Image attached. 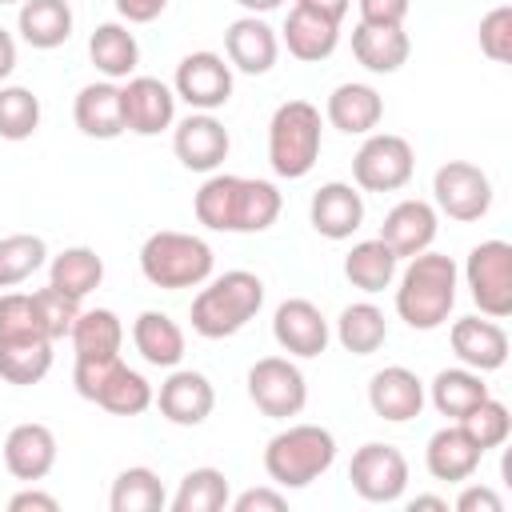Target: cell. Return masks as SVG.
Instances as JSON below:
<instances>
[{"mask_svg":"<svg viewBox=\"0 0 512 512\" xmlns=\"http://www.w3.org/2000/svg\"><path fill=\"white\" fill-rule=\"evenodd\" d=\"M228 500H232L228 476L220 468L204 464V468H192L180 476V488L168 500V508L172 512H220V508H228Z\"/></svg>","mask_w":512,"mask_h":512,"instance_id":"obj_39","label":"cell"},{"mask_svg":"<svg viewBox=\"0 0 512 512\" xmlns=\"http://www.w3.org/2000/svg\"><path fill=\"white\" fill-rule=\"evenodd\" d=\"M336 464V436L320 424H288L264 444V472L276 488H308Z\"/></svg>","mask_w":512,"mask_h":512,"instance_id":"obj_5","label":"cell"},{"mask_svg":"<svg viewBox=\"0 0 512 512\" xmlns=\"http://www.w3.org/2000/svg\"><path fill=\"white\" fill-rule=\"evenodd\" d=\"M464 284L480 316H492V320L512 316V244L480 240L464 260Z\"/></svg>","mask_w":512,"mask_h":512,"instance_id":"obj_7","label":"cell"},{"mask_svg":"<svg viewBox=\"0 0 512 512\" xmlns=\"http://www.w3.org/2000/svg\"><path fill=\"white\" fill-rule=\"evenodd\" d=\"M396 272H400V256H396L380 236L352 244V252L344 256V276H348V284L360 288V292H368V296L392 288Z\"/></svg>","mask_w":512,"mask_h":512,"instance_id":"obj_32","label":"cell"},{"mask_svg":"<svg viewBox=\"0 0 512 512\" xmlns=\"http://www.w3.org/2000/svg\"><path fill=\"white\" fill-rule=\"evenodd\" d=\"M348 480L368 504H396L408 492V460L396 444L368 440L348 460Z\"/></svg>","mask_w":512,"mask_h":512,"instance_id":"obj_11","label":"cell"},{"mask_svg":"<svg viewBox=\"0 0 512 512\" xmlns=\"http://www.w3.org/2000/svg\"><path fill=\"white\" fill-rule=\"evenodd\" d=\"M8 512H60V500L52 492H40L36 484H28L24 492H16L8 500Z\"/></svg>","mask_w":512,"mask_h":512,"instance_id":"obj_50","label":"cell"},{"mask_svg":"<svg viewBox=\"0 0 512 512\" xmlns=\"http://www.w3.org/2000/svg\"><path fill=\"white\" fill-rule=\"evenodd\" d=\"M236 172H208V180L196 188L192 212L204 228L212 232H232V216H236Z\"/></svg>","mask_w":512,"mask_h":512,"instance_id":"obj_41","label":"cell"},{"mask_svg":"<svg viewBox=\"0 0 512 512\" xmlns=\"http://www.w3.org/2000/svg\"><path fill=\"white\" fill-rule=\"evenodd\" d=\"M284 208V196L272 180H260V176H240L236 184V216H232V232L240 236H252V232H264L276 224Z\"/></svg>","mask_w":512,"mask_h":512,"instance_id":"obj_34","label":"cell"},{"mask_svg":"<svg viewBox=\"0 0 512 512\" xmlns=\"http://www.w3.org/2000/svg\"><path fill=\"white\" fill-rule=\"evenodd\" d=\"M228 508H232V512H284L288 500H284V492L272 484V488H248V492L232 496Z\"/></svg>","mask_w":512,"mask_h":512,"instance_id":"obj_47","label":"cell"},{"mask_svg":"<svg viewBox=\"0 0 512 512\" xmlns=\"http://www.w3.org/2000/svg\"><path fill=\"white\" fill-rule=\"evenodd\" d=\"M456 424H464V432L488 452V448H500L508 436H512V412H508V404L504 400H496L492 392L464 416V420H456Z\"/></svg>","mask_w":512,"mask_h":512,"instance_id":"obj_43","label":"cell"},{"mask_svg":"<svg viewBox=\"0 0 512 512\" xmlns=\"http://www.w3.org/2000/svg\"><path fill=\"white\" fill-rule=\"evenodd\" d=\"M432 208L456 224H472L492 208V180L472 160H448L432 176Z\"/></svg>","mask_w":512,"mask_h":512,"instance_id":"obj_10","label":"cell"},{"mask_svg":"<svg viewBox=\"0 0 512 512\" xmlns=\"http://www.w3.org/2000/svg\"><path fill=\"white\" fill-rule=\"evenodd\" d=\"M296 8H304V12H316V16L332 20V24H344V16H348L352 0H296Z\"/></svg>","mask_w":512,"mask_h":512,"instance_id":"obj_52","label":"cell"},{"mask_svg":"<svg viewBox=\"0 0 512 512\" xmlns=\"http://www.w3.org/2000/svg\"><path fill=\"white\" fill-rule=\"evenodd\" d=\"M480 456L484 448L464 432V424H444L428 436V448H424V468L432 480H444V484H464L472 480V472L480 468Z\"/></svg>","mask_w":512,"mask_h":512,"instance_id":"obj_23","label":"cell"},{"mask_svg":"<svg viewBox=\"0 0 512 512\" xmlns=\"http://www.w3.org/2000/svg\"><path fill=\"white\" fill-rule=\"evenodd\" d=\"M4 468L24 480L36 484L56 468V432L40 420H24L4 436Z\"/></svg>","mask_w":512,"mask_h":512,"instance_id":"obj_22","label":"cell"},{"mask_svg":"<svg viewBox=\"0 0 512 512\" xmlns=\"http://www.w3.org/2000/svg\"><path fill=\"white\" fill-rule=\"evenodd\" d=\"M68 340H72L76 356H120L124 324H120V316L112 308H80Z\"/></svg>","mask_w":512,"mask_h":512,"instance_id":"obj_37","label":"cell"},{"mask_svg":"<svg viewBox=\"0 0 512 512\" xmlns=\"http://www.w3.org/2000/svg\"><path fill=\"white\" fill-rule=\"evenodd\" d=\"M72 384L88 404L112 416H140L152 408V396H156L152 384L136 368H128L120 356H76Z\"/></svg>","mask_w":512,"mask_h":512,"instance_id":"obj_6","label":"cell"},{"mask_svg":"<svg viewBox=\"0 0 512 512\" xmlns=\"http://www.w3.org/2000/svg\"><path fill=\"white\" fill-rule=\"evenodd\" d=\"M324 120H328L336 132H344V136H368V132H376V124L384 120V96H380L372 84H360V80L336 84V88L328 92Z\"/></svg>","mask_w":512,"mask_h":512,"instance_id":"obj_24","label":"cell"},{"mask_svg":"<svg viewBox=\"0 0 512 512\" xmlns=\"http://www.w3.org/2000/svg\"><path fill=\"white\" fill-rule=\"evenodd\" d=\"M272 336H276V344H280L288 356L312 360V356H320V352L328 348L332 328H328L324 312H320L312 300L288 296V300H280L276 312H272Z\"/></svg>","mask_w":512,"mask_h":512,"instance_id":"obj_16","label":"cell"},{"mask_svg":"<svg viewBox=\"0 0 512 512\" xmlns=\"http://www.w3.org/2000/svg\"><path fill=\"white\" fill-rule=\"evenodd\" d=\"M424 400H428L424 396V380L404 364H388V368L372 372V380H368V408L388 424L416 420Z\"/></svg>","mask_w":512,"mask_h":512,"instance_id":"obj_20","label":"cell"},{"mask_svg":"<svg viewBox=\"0 0 512 512\" xmlns=\"http://www.w3.org/2000/svg\"><path fill=\"white\" fill-rule=\"evenodd\" d=\"M416 172V152L396 132H368L352 156V180L360 192H400Z\"/></svg>","mask_w":512,"mask_h":512,"instance_id":"obj_8","label":"cell"},{"mask_svg":"<svg viewBox=\"0 0 512 512\" xmlns=\"http://www.w3.org/2000/svg\"><path fill=\"white\" fill-rule=\"evenodd\" d=\"M164 504H168V492L160 484V472H152L148 464H132L116 472L112 492H108L112 512H160Z\"/></svg>","mask_w":512,"mask_h":512,"instance_id":"obj_38","label":"cell"},{"mask_svg":"<svg viewBox=\"0 0 512 512\" xmlns=\"http://www.w3.org/2000/svg\"><path fill=\"white\" fill-rule=\"evenodd\" d=\"M280 40H284L288 56H296V60H304V64H320V60H328V56L336 52V44H340V24H332V20H324V16L304 12V8L292 4L288 20H284V28H280Z\"/></svg>","mask_w":512,"mask_h":512,"instance_id":"obj_29","label":"cell"},{"mask_svg":"<svg viewBox=\"0 0 512 512\" xmlns=\"http://www.w3.org/2000/svg\"><path fill=\"white\" fill-rule=\"evenodd\" d=\"M12 72H16V36L0 24V84H4Z\"/></svg>","mask_w":512,"mask_h":512,"instance_id":"obj_53","label":"cell"},{"mask_svg":"<svg viewBox=\"0 0 512 512\" xmlns=\"http://www.w3.org/2000/svg\"><path fill=\"white\" fill-rule=\"evenodd\" d=\"M476 40L492 64H508L512 60V4H496L492 12H484Z\"/></svg>","mask_w":512,"mask_h":512,"instance_id":"obj_46","label":"cell"},{"mask_svg":"<svg viewBox=\"0 0 512 512\" xmlns=\"http://www.w3.org/2000/svg\"><path fill=\"white\" fill-rule=\"evenodd\" d=\"M336 340H340V348L352 352V356H372V352H380L384 340H388V320H384V312H380L372 300H356V304H348V308L340 312V320H336Z\"/></svg>","mask_w":512,"mask_h":512,"instance_id":"obj_36","label":"cell"},{"mask_svg":"<svg viewBox=\"0 0 512 512\" xmlns=\"http://www.w3.org/2000/svg\"><path fill=\"white\" fill-rule=\"evenodd\" d=\"M396 316L412 332H432L440 328L452 308H456V288H460V268L444 252H416L408 256L404 272H396Z\"/></svg>","mask_w":512,"mask_h":512,"instance_id":"obj_1","label":"cell"},{"mask_svg":"<svg viewBox=\"0 0 512 512\" xmlns=\"http://www.w3.org/2000/svg\"><path fill=\"white\" fill-rule=\"evenodd\" d=\"M48 372H52V340L48 336L0 340V380L28 388V384H40Z\"/></svg>","mask_w":512,"mask_h":512,"instance_id":"obj_35","label":"cell"},{"mask_svg":"<svg viewBox=\"0 0 512 512\" xmlns=\"http://www.w3.org/2000/svg\"><path fill=\"white\" fill-rule=\"evenodd\" d=\"M276 56H280V36L264 16H248L244 12L240 20H232L224 28V60L236 72L264 76V72H272Z\"/></svg>","mask_w":512,"mask_h":512,"instance_id":"obj_17","label":"cell"},{"mask_svg":"<svg viewBox=\"0 0 512 512\" xmlns=\"http://www.w3.org/2000/svg\"><path fill=\"white\" fill-rule=\"evenodd\" d=\"M352 56L360 68L388 76L400 72L412 56V40L404 32V24H356L352 28Z\"/></svg>","mask_w":512,"mask_h":512,"instance_id":"obj_26","label":"cell"},{"mask_svg":"<svg viewBox=\"0 0 512 512\" xmlns=\"http://www.w3.org/2000/svg\"><path fill=\"white\" fill-rule=\"evenodd\" d=\"M248 400L268 420H292L308 404V380L292 356H260L248 368Z\"/></svg>","mask_w":512,"mask_h":512,"instance_id":"obj_9","label":"cell"},{"mask_svg":"<svg viewBox=\"0 0 512 512\" xmlns=\"http://www.w3.org/2000/svg\"><path fill=\"white\" fill-rule=\"evenodd\" d=\"M132 344L152 368H176L188 348L184 328L168 312H156V308H148L132 320Z\"/></svg>","mask_w":512,"mask_h":512,"instance_id":"obj_28","label":"cell"},{"mask_svg":"<svg viewBox=\"0 0 512 512\" xmlns=\"http://www.w3.org/2000/svg\"><path fill=\"white\" fill-rule=\"evenodd\" d=\"M24 336H48L36 312L32 292H4L0 296V340H24Z\"/></svg>","mask_w":512,"mask_h":512,"instance_id":"obj_45","label":"cell"},{"mask_svg":"<svg viewBox=\"0 0 512 512\" xmlns=\"http://www.w3.org/2000/svg\"><path fill=\"white\" fill-rule=\"evenodd\" d=\"M0 4H20V0H0Z\"/></svg>","mask_w":512,"mask_h":512,"instance_id":"obj_56","label":"cell"},{"mask_svg":"<svg viewBox=\"0 0 512 512\" xmlns=\"http://www.w3.org/2000/svg\"><path fill=\"white\" fill-rule=\"evenodd\" d=\"M100 280H104V256L96 248H88V244H72V248L56 252L48 260V284L68 292V296H76V300L96 292Z\"/></svg>","mask_w":512,"mask_h":512,"instance_id":"obj_33","label":"cell"},{"mask_svg":"<svg viewBox=\"0 0 512 512\" xmlns=\"http://www.w3.org/2000/svg\"><path fill=\"white\" fill-rule=\"evenodd\" d=\"M48 264V244L36 232H12L0 236V288H16L32 280Z\"/></svg>","mask_w":512,"mask_h":512,"instance_id":"obj_40","label":"cell"},{"mask_svg":"<svg viewBox=\"0 0 512 512\" xmlns=\"http://www.w3.org/2000/svg\"><path fill=\"white\" fill-rule=\"evenodd\" d=\"M232 136L216 120V112H188L180 124H172V152L188 172H216L228 160Z\"/></svg>","mask_w":512,"mask_h":512,"instance_id":"obj_15","label":"cell"},{"mask_svg":"<svg viewBox=\"0 0 512 512\" xmlns=\"http://www.w3.org/2000/svg\"><path fill=\"white\" fill-rule=\"evenodd\" d=\"M152 404L160 408V416H164L168 424H176V428H196V424H204V420L212 416V408H216V388H212V380H208L204 372L176 364V368H168V376H164L160 392L152 396Z\"/></svg>","mask_w":512,"mask_h":512,"instance_id":"obj_13","label":"cell"},{"mask_svg":"<svg viewBox=\"0 0 512 512\" xmlns=\"http://www.w3.org/2000/svg\"><path fill=\"white\" fill-rule=\"evenodd\" d=\"M88 60L96 64V72H100L104 80H116V84H120V80L136 76L140 44H136V36L128 32V24L104 20V24H96L92 36H88Z\"/></svg>","mask_w":512,"mask_h":512,"instance_id":"obj_27","label":"cell"},{"mask_svg":"<svg viewBox=\"0 0 512 512\" xmlns=\"http://www.w3.org/2000/svg\"><path fill=\"white\" fill-rule=\"evenodd\" d=\"M72 120L88 140H116L124 136V108L116 80H92L72 100Z\"/></svg>","mask_w":512,"mask_h":512,"instance_id":"obj_25","label":"cell"},{"mask_svg":"<svg viewBox=\"0 0 512 512\" xmlns=\"http://www.w3.org/2000/svg\"><path fill=\"white\" fill-rule=\"evenodd\" d=\"M424 396L432 400V408H436L440 416L464 420V416L488 396V384H484V372L456 364V368H440V372L432 376V384L424 388Z\"/></svg>","mask_w":512,"mask_h":512,"instance_id":"obj_30","label":"cell"},{"mask_svg":"<svg viewBox=\"0 0 512 512\" xmlns=\"http://www.w3.org/2000/svg\"><path fill=\"white\" fill-rule=\"evenodd\" d=\"M408 508L416 512V508H436V512H448V500L444 496H412L408 500Z\"/></svg>","mask_w":512,"mask_h":512,"instance_id":"obj_55","label":"cell"},{"mask_svg":"<svg viewBox=\"0 0 512 512\" xmlns=\"http://www.w3.org/2000/svg\"><path fill=\"white\" fill-rule=\"evenodd\" d=\"M436 232H440V212L428 200H416V196L392 204L388 216H384V224H380V240L400 260H408L416 252H428L432 240H436Z\"/></svg>","mask_w":512,"mask_h":512,"instance_id":"obj_21","label":"cell"},{"mask_svg":"<svg viewBox=\"0 0 512 512\" xmlns=\"http://www.w3.org/2000/svg\"><path fill=\"white\" fill-rule=\"evenodd\" d=\"M32 300H36V312H40V324H44L48 340H52V344L64 340V336L72 332L76 316H80V300L68 296V292H60V288H52V284H48V288H36Z\"/></svg>","mask_w":512,"mask_h":512,"instance_id":"obj_44","label":"cell"},{"mask_svg":"<svg viewBox=\"0 0 512 512\" xmlns=\"http://www.w3.org/2000/svg\"><path fill=\"white\" fill-rule=\"evenodd\" d=\"M264 308V280L248 268H232L224 276H208L204 288L192 296V332L204 340H228L236 336L256 312Z\"/></svg>","mask_w":512,"mask_h":512,"instance_id":"obj_2","label":"cell"},{"mask_svg":"<svg viewBox=\"0 0 512 512\" xmlns=\"http://www.w3.org/2000/svg\"><path fill=\"white\" fill-rule=\"evenodd\" d=\"M164 8H168V0H116V12L124 24H152Z\"/></svg>","mask_w":512,"mask_h":512,"instance_id":"obj_51","label":"cell"},{"mask_svg":"<svg viewBox=\"0 0 512 512\" xmlns=\"http://www.w3.org/2000/svg\"><path fill=\"white\" fill-rule=\"evenodd\" d=\"M40 128V96L24 84H4L0 88V140H28Z\"/></svg>","mask_w":512,"mask_h":512,"instance_id":"obj_42","label":"cell"},{"mask_svg":"<svg viewBox=\"0 0 512 512\" xmlns=\"http://www.w3.org/2000/svg\"><path fill=\"white\" fill-rule=\"evenodd\" d=\"M452 352L464 368L476 372H496L508 364V332L504 324H496L492 316H460L448 328Z\"/></svg>","mask_w":512,"mask_h":512,"instance_id":"obj_18","label":"cell"},{"mask_svg":"<svg viewBox=\"0 0 512 512\" xmlns=\"http://www.w3.org/2000/svg\"><path fill=\"white\" fill-rule=\"evenodd\" d=\"M16 32H20L24 44H32L40 52H52V48L68 44V36H72L68 0H20Z\"/></svg>","mask_w":512,"mask_h":512,"instance_id":"obj_31","label":"cell"},{"mask_svg":"<svg viewBox=\"0 0 512 512\" xmlns=\"http://www.w3.org/2000/svg\"><path fill=\"white\" fill-rule=\"evenodd\" d=\"M456 512H504V500L488 484H464L456 496Z\"/></svg>","mask_w":512,"mask_h":512,"instance_id":"obj_49","label":"cell"},{"mask_svg":"<svg viewBox=\"0 0 512 512\" xmlns=\"http://www.w3.org/2000/svg\"><path fill=\"white\" fill-rule=\"evenodd\" d=\"M216 268V252L204 236L160 228L140 244V272L152 288L180 292V288H200Z\"/></svg>","mask_w":512,"mask_h":512,"instance_id":"obj_3","label":"cell"},{"mask_svg":"<svg viewBox=\"0 0 512 512\" xmlns=\"http://www.w3.org/2000/svg\"><path fill=\"white\" fill-rule=\"evenodd\" d=\"M120 108H124V132L136 136H160L164 128L176 124V92L156 76H128L120 84Z\"/></svg>","mask_w":512,"mask_h":512,"instance_id":"obj_14","label":"cell"},{"mask_svg":"<svg viewBox=\"0 0 512 512\" xmlns=\"http://www.w3.org/2000/svg\"><path fill=\"white\" fill-rule=\"evenodd\" d=\"M324 148V116L312 100H284L268 120V164L280 180H304Z\"/></svg>","mask_w":512,"mask_h":512,"instance_id":"obj_4","label":"cell"},{"mask_svg":"<svg viewBox=\"0 0 512 512\" xmlns=\"http://www.w3.org/2000/svg\"><path fill=\"white\" fill-rule=\"evenodd\" d=\"M360 24H404L412 0H356Z\"/></svg>","mask_w":512,"mask_h":512,"instance_id":"obj_48","label":"cell"},{"mask_svg":"<svg viewBox=\"0 0 512 512\" xmlns=\"http://www.w3.org/2000/svg\"><path fill=\"white\" fill-rule=\"evenodd\" d=\"M236 4H240L248 16H264V12H276L284 0H236Z\"/></svg>","mask_w":512,"mask_h":512,"instance_id":"obj_54","label":"cell"},{"mask_svg":"<svg viewBox=\"0 0 512 512\" xmlns=\"http://www.w3.org/2000/svg\"><path fill=\"white\" fill-rule=\"evenodd\" d=\"M172 92L192 112H216V108H224L232 100V64L220 52H208V48L188 52L176 64Z\"/></svg>","mask_w":512,"mask_h":512,"instance_id":"obj_12","label":"cell"},{"mask_svg":"<svg viewBox=\"0 0 512 512\" xmlns=\"http://www.w3.org/2000/svg\"><path fill=\"white\" fill-rule=\"evenodd\" d=\"M308 220L324 240H348L360 232L364 224V196L356 184L344 180H328L312 192L308 200Z\"/></svg>","mask_w":512,"mask_h":512,"instance_id":"obj_19","label":"cell"}]
</instances>
